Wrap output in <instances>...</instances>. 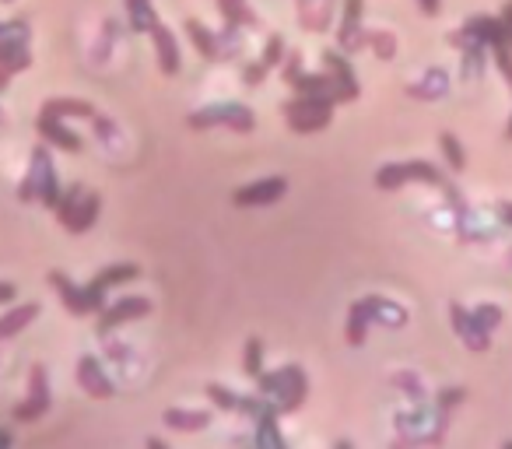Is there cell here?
<instances>
[{"label": "cell", "mask_w": 512, "mask_h": 449, "mask_svg": "<svg viewBox=\"0 0 512 449\" xmlns=\"http://www.w3.org/2000/svg\"><path fill=\"white\" fill-rule=\"evenodd\" d=\"M256 386H260V393L271 400L278 414L299 411L302 400H306V393H309L302 365H281L278 372H260V376H256Z\"/></svg>", "instance_id": "obj_1"}, {"label": "cell", "mask_w": 512, "mask_h": 449, "mask_svg": "<svg viewBox=\"0 0 512 449\" xmlns=\"http://www.w3.org/2000/svg\"><path fill=\"white\" fill-rule=\"evenodd\" d=\"M29 22L25 18H15V22L0 25V92L11 85L18 71L32 64V53H29Z\"/></svg>", "instance_id": "obj_2"}, {"label": "cell", "mask_w": 512, "mask_h": 449, "mask_svg": "<svg viewBox=\"0 0 512 449\" xmlns=\"http://www.w3.org/2000/svg\"><path fill=\"white\" fill-rule=\"evenodd\" d=\"M18 197H22L25 204H32V200H43V204L53 207V211L60 207L57 172H53L50 151H46V148H36V155H32V169H29V176H25V183H22V190H18Z\"/></svg>", "instance_id": "obj_3"}, {"label": "cell", "mask_w": 512, "mask_h": 449, "mask_svg": "<svg viewBox=\"0 0 512 449\" xmlns=\"http://www.w3.org/2000/svg\"><path fill=\"white\" fill-rule=\"evenodd\" d=\"M404 183H425V186H446V172L432 162H390L376 172L379 190H397Z\"/></svg>", "instance_id": "obj_4"}, {"label": "cell", "mask_w": 512, "mask_h": 449, "mask_svg": "<svg viewBox=\"0 0 512 449\" xmlns=\"http://www.w3.org/2000/svg\"><path fill=\"white\" fill-rule=\"evenodd\" d=\"M50 285H53V292L64 299V306H67V313H71V316L99 313V309L106 306V288H99L95 281L88 288H78L71 278H67V274L50 271Z\"/></svg>", "instance_id": "obj_5"}, {"label": "cell", "mask_w": 512, "mask_h": 449, "mask_svg": "<svg viewBox=\"0 0 512 449\" xmlns=\"http://www.w3.org/2000/svg\"><path fill=\"white\" fill-rule=\"evenodd\" d=\"M190 127L193 130H207V127H232L239 134H249L256 127V116L249 106L242 102H218V106H207V109H197L190 116Z\"/></svg>", "instance_id": "obj_6"}, {"label": "cell", "mask_w": 512, "mask_h": 449, "mask_svg": "<svg viewBox=\"0 0 512 449\" xmlns=\"http://www.w3.org/2000/svg\"><path fill=\"white\" fill-rule=\"evenodd\" d=\"M151 313V299H141V295H127V299L113 302V306H102L99 309V334H113L120 330L123 323H134V320H144Z\"/></svg>", "instance_id": "obj_7"}, {"label": "cell", "mask_w": 512, "mask_h": 449, "mask_svg": "<svg viewBox=\"0 0 512 449\" xmlns=\"http://www.w3.org/2000/svg\"><path fill=\"white\" fill-rule=\"evenodd\" d=\"M50 411V379H46V365H32L29 369V400L15 407V421H36Z\"/></svg>", "instance_id": "obj_8"}, {"label": "cell", "mask_w": 512, "mask_h": 449, "mask_svg": "<svg viewBox=\"0 0 512 449\" xmlns=\"http://www.w3.org/2000/svg\"><path fill=\"white\" fill-rule=\"evenodd\" d=\"M288 193V179L281 176H271V179H260V183H249V186H239L232 193V204L235 207H267L274 200H281Z\"/></svg>", "instance_id": "obj_9"}, {"label": "cell", "mask_w": 512, "mask_h": 449, "mask_svg": "<svg viewBox=\"0 0 512 449\" xmlns=\"http://www.w3.org/2000/svg\"><path fill=\"white\" fill-rule=\"evenodd\" d=\"M449 316H453V330L460 334V341L467 344L470 351H488V344H491V330L484 327L481 320H477L474 313H467L463 306H449Z\"/></svg>", "instance_id": "obj_10"}, {"label": "cell", "mask_w": 512, "mask_h": 449, "mask_svg": "<svg viewBox=\"0 0 512 449\" xmlns=\"http://www.w3.org/2000/svg\"><path fill=\"white\" fill-rule=\"evenodd\" d=\"M78 383H81V390H85L88 397H95V400L113 397V379L106 376V369H102V362L95 355H81L78 358Z\"/></svg>", "instance_id": "obj_11"}, {"label": "cell", "mask_w": 512, "mask_h": 449, "mask_svg": "<svg viewBox=\"0 0 512 449\" xmlns=\"http://www.w3.org/2000/svg\"><path fill=\"white\" fill-rule=\"evenodd\" d=\"M323 64H327L330 78H334V92L341 102H355L358 99V78L355 71H351V64L341 57L337 50H327L323 53Z\"/></svg>", "instance_id": "obj_12"}, {"label": "cell", "mask_w": 512, "mask_h": 449, "mask_svg": "<svg viewBox=\"0 0 512 449\" xmlns=\"http://www.w3.org/2000/svg\"><path fill=\"white\" fill-rule=\"evenodd\" d=\"M358 22H362V0H344L341 25H337V39H341L344 53H358L365 46V32L358 29Z\"/></svg>", "instance_id": "obj_13"}, {"label": "cell", "mask_w": 512, "mask_h": 449, "mask_svg": "<svg viewBox=\"0 0 512 449\" xmlns=\"http://www.w3.org/2000/svg\"><path fill=\"white\" fill-rule=\"evenodd\" d=\"M36 127H39V137H43L46 144H53V148L71 151V155H78V151H81V137L74 134V130H67L60 116L39 113V123H36Z\"/></svg>", "instance_id": "obj_14"}, {"label": "cell", "mask_w": 512, "mask_h": 449, "mask_svg": "<svg viewBox=\"0 0 512 449\" xmlns=\"http://www.w3.org/2000/svg\"><path fill=\"white\" fill-rule=\"evenodd\" d=\"M151 43H155V53H158V67H162V74H179V46H176V36H172L169 29H165L162 22L155 25V29L148 32Z\"/></svg>", "instance_id": "obj_15"}, {"label": "cell", "mask_w": 512, "mask_h": 449, "mask_svg": "<svg viewBox=\"0 0 512 449\" xmlns=\"http://www.w3.org/2000/svg\"><path fill=\"white\" fill-rule=\"evenodd\" d=\"M43 313L39 302H25V306H15L11 313L0 316V341H11V337L22 334L29 323H36V316Z\"/></svg>", "instance_id": "obj_16"}, {"label": "cell", "mask_w": 512, "mask_h": 449, "mask_svg": "<svg viewBox=\"0 0 512 449\" xmlns=\"http://www.w3.org/2000/svg\"><path fill=\"white\" fill-rule=\"evenodd\" d=\"M162 421L176 432H204L211 425V411H183V407H169Z\"/></svg>", "instance_id": "obj_17"}, {"label": "cell", "mask_w": 512, "mask_h": 449, "mask_svg": "<svg viewBox=\"0 0 512 449\" xmlns=\"http://www.w3.org/2000/svg\"><path fill=\"white\" fill-rule=\"evenodd\" d=\"M186 32H190V43L197 46V53L204 60H221V43H218V32H211L207 25H200L197 18L186 22Z\"/></svg>", "instance_id": "obj_18"}, {"label": "cell", "mask_w": 512, "mask_h": 449, "mask_svg": "<svg viewBox=\"0 0 512 449\" xmlns=\"http://www.w3.org/2000/svg\"><path fill=\"white\" fill-rule=\"evenodd\" d=\"M365 306H369V316L379 323H386V327H404L407 323V309L397 306V302L390 299H379V295H369L365 299Z\"/></svg>", "instance_id": "obj_19"}, {"label": "cell", "mask_w": 512, "mask_h": 449, "mask_svg": "<svg viewBox=\"0 0 512 449\" xmlns=\"http://www.w3.org/2000/svg\"><path fill=\"white\" fill-rule=\"evenodd\" d=\"M369 323H372V316H369L365 299L355 302V306H351V313H348V327H344V337H348L351 348H362V344H365V337H369Z\"/></svg>", "instance_id": "obj_20"}, {"label": "cell", "mask_w": 512, "mask_h": 449, "mask_svg": "<svg viewBox=\"0 0 512 449\" xmlns=\"http://www.w3.org/2000/svg\"><path fill=\"white\" fill-rule=\"evenodd\" d=\"M46 116H60V120H67V116H78V120H95V106L85 99H50L43 106Z\"/></svg>", "instance_id": "obj_21"}, {"label": "cell", "mask_w": 512, "mask_h": 449, "mask_svg": "<svg viewBox=\"0 0 512 449\" xmlns=\"http://www.w3.org/2000/svg\"><path fill=\"white\" fill-rule=\"evenodd\" d=\"M285 116L295 134H313V130H323L330 123V109H302V113H285Z\"/></svg>", "instance_id": "obj_22"}, {"label": "cell", "mask_w": 512, "mask_h": 449, "mask_svg": "<svg viewBox=\"0 0 512 449\" xmlns=\"http://www.w3.org/2000/svg\"><path fill=\"white\" fill-rule=\"evenodd\" d=\"M99 207H102L99 193H85V197H81V204H78V211H74V221H71V229H67V232L81 236V232L92 229L95 218H99Z\"/></svg>", "instance_id": "obj_23"}, {"label": "cell", "mask_w": 512, "mask_h": 449, "mask_svg": "<svg viewBox=\"0 0 512 449\" xmlns=\"http://www.w3.org/2000/svg\"><path fill=\"white\" fill-rule=\"evenodd\" d=\"M127 4V18L134 32H151L158 25V15L151 8V0H123Z\"/></svg>", "instance_id": "obj_24"}, {"label": "cell", "mask_w": 512, "mask_h": 449, "mask_svg": "<svg viewBox=\"0 0 512 449\" xmlns=\"http://www.w3.org/2000/svg\"><path fill=\"white\" fill-rule=\"evenodd\" d=\"M137 278H141V267L137 264H113V267H106V271L95 274V285L109 292L113 285H130V281H137Z\"/></svg>", "instance_id": "obj_25"}, {"label": "cell", "mask_w": 512, "mask_h": 449, "mask_svg": "<svg viewBox=\"0 0 512 449\" xmlns=\"http://www.w3.org/2000/svg\"><path fill=\"white\" fill-rule=\"evenodd\" d=\"M218 8H221L225 25H235V29H242V25H260L253 11L246 8V0H218Z\"/></svg>", "instance_id": "obj_26"}, {"label": "cell", "mask_w": 512, "mask_h": 449, "mask_svg": "<svg viewBox=\"0 0 512 449\" xmlns=\"http://www.w3.org/2000/svg\"><path fill=\"white\" fill-rule=\"evenodd\" d=\"M449 88V78L442 71H428V78L414 81L411 85V95H418V99H442Z\"/></svg>", "instance_id": "obj_27"}, {"label": "cell", "mask_w": 512, "mask_h": 449, "mask_svg": "<svg viewBox=\"0 0 512 449\" xmlns=\"http://www.w3.org/2000/svg\"><path fill=\"white\" fill-rule=\"evenodd\" d=\"M292 88L299 95H323V92H334V78H330V71L327 74H299V78L292 81Z\"/></svg>", "instance_id": "obj_28"}, {"label": "cell", "mask_w": 512, "mask_h": 449, "mask_svg": "<svg viewBox=\"0 0 512 449\" xmlns=\"http://www.w3.org/2000/svg\"><path fill=\"white\" fill-rule=\"evenodd\" d=\"M81 197H85V186H81V183L67 186V190L60 193V207H57V218H60V225H64V229H71V221H74V211H78Z\"/></svg>", "instance_id": "obj_29"}, {"label": "cell", "mask_w": 512, "mask_h": 449, "mask_svg": "<svg viewBox=\"0 0 512 449\" xmlns=\"http://www.w3.org/2000/svg\"><path fill=\"white\" fill-rule=\"evenodd\" d=\"M242 372L249 379H256L264 372V341L260 337H249L246 341V351H242Z\"/></svg>", "instance_id": "obj_30"}, {"label": "cell", "mask_w": 512, "mask_h": 449, "mask_svg": "<svg viewBox=\"0 0 512 449\" xmlns=\"http://www.w3.org/2000/svg\"><path fill=\"white\" fill-rule=\"evenodd\" d=\"M365 46L376 50L379 60H393V53H397V39L390 32H365Z\"/></svg>", "instance_id": "obj_31"}, {"label": "cell", "mask_w": 512, "mask_h": 449, "mask_svg": "<svg viewBox=\"0 0 512 449\" xmlns=\"http://www.w3.org/2000/svg\"><path fill=\"white\" fill-rule=\"evenodd\" d=\"M207 397H211V404H214V407H221V411H239V407H242V397H239V393H232L228 386H218V383L207 386Z\"/></svg>", "instance_id": "obj_32"}, {"label": "cell", "mask_w": 512, "mask_h": 449, "mask_svg": "<svg viewBox=\"0 0 512 449\" xmlns=\"http://www.w3.org/2000/svg\"><path fill=\"white\" fill-rule=\"evenodd\" d=\"M439 144H442V155H446V162L453 165V172H463V165H467V155H463L460 141H456L453 134H442Z\"/></svg>", "instance_id": "obj_33"}, {"label": "cell", "mask_w": 512, "mask_h": 449, "mask_svg": "<svg viewBox=\"0 0 512 449\" xmlns=\"http://www.w3.org/2000/svg\"><path fill=\"white\" fill-rule=\"evenodd\" d=\"M491 53H495L498 71H502V78L509 81V88H512V46L509 43H495V46H491ZM505 134L512 137V120H509V130H505Z\"/></svg>", "instance_id": "obj_34"}, {"label": "cell", "mask_w": 512, "mask_h": 449, "mask_svg": "<svg viewBox=\"0 0 512 449\" xmlns=\"http://www.w3.org/2000/svg\"><path fill=\"white\" fill-rule=\"evenodd\" d=\"M281 60H285V39L281 36H274L271 43H267V50H264V57H260V64L271 71V67H281Z\"/></svg>", "instance_id": "obj_35"}, {"label": "cell", "mask_w": 512, "mask_h": 449, "mask_svg": "<svg viewBox=\"0 0 512 449\" xmlns=\"http://www.w3.org/2000/svg\"><path fill=\"white\" fill-rule=\"evenodd\" d=\"M302 74V53L295 50V53H288V60H281V78L288 81V85H292L295 78H299Z\"/></svg>", "instance_id": "obj_36"}, {"label": "cell", "mask_w": 512, "mask_h": 449, "mask_svg": "<svg viewBox=\"0 0 512 449\" xmlns=\"http://www.w3.org/2000/svg\"><path fill=\"white\" fill-rule=\"evenodd\" d=\"M474 316H477V320H481L488 330H495L498 323H502V309H498V306H477V309H474Z\"/></svg>", "instance_id": "obj_37"}, {"label": "cell", "mask_w": 512, "mask_h": 449, "mask_svg": "<svg viewBox=\"0 0 512 449\" xmlns=\"http://www.w3.org/2000/svg\"><path fill=\"white\" fill-rule=\"evenodd\" d=\"M264 78H267L264 64H249L246 71H242V81H246L249 88H260V85H264Z\"/></svg>", "instance_id": "obj_38"}, {"label": "cell", "mask_w": 512, "mask_h": 449, "mask_svg": "<svg viewBox=\"0 0 512 449\" xmlns=\"http://www.w3.org/2000/svg\"><path fill=\"white\" fill-rule=\"evenodd\" d=\"M463 397H467V393H463L460 386H456V390H442L439 393V407H442V411H449V407H456Z\"/></svg>", "instance_id": "obj_39"}, {"label": "cell", "mask_w": 512, "mask_h": 449, "mask_svg": "<svg viewBox=\"0 0 512 449\" xmlns=\"http://www.w3.org/2000/svg\"><path fill=\"white\" fill-rule=\"evenodd\" d=\"M418 8H421V15L435 18V15H439V8H442V0H418Z\"/></svg>", "instance_id": "obj_40"}, {"label": "cell", "mask_w": 512, "mask_h": 449, "mask_svg": "<svg viewBox=\"0 0 512 449\" xmlns=\"http://www.w3.org/2000/svg\"><path fill=\"white\" fill-rule=\"evenodd\" d=\"M11 299H15V285L0 281V306H4V302H11Z\"/></svg>", "instance_id": "obj_41"}, {"label": "cell", "mask_w": 512, "mask_h": 449, "mask_svg": "<svg viewBox=\"0 0 512 449\" xmlns=\"http://www.w3.org/2000/svg\"><path fill=\"white\" fill-rule=\"evenodd\" d=\"M498 214H502V221H509V229H512V200H502V204H498Z\"/></svg>", "instance_id": "obj_42"}, {"label": "cell", "mask_w": 512, "mask_h": 449, "mask_svg": "<svg viewBox=\"0 0 512 449\" xmlns=\"http://www.w3.org/2000/svg\"><path fill=\"white\" fill-rule=\"evenodd\" d=\"M8 442H11V435H8V432H0V446H8Z\"/></svg>", "instance_id": "obj_43"}, {"label": "cell", "mask_w": 512, "mask_h": 449, "mask_svg": "<svg viewBox=\"0 0 512 449\" xmlns=\"http://www.w3.org/2000/svg\"><path fill=\"white\" fill-rule=\"evenodd\" d=\"M502 11H509V15H512V0H509V4H505V8Z\"/></svg>", "instance_id": "obj_44"}, {"label": "cell", "mask_w": 512, "mask_h": 449, "mask_svg": "<svg viewBox=\"0 0 512 449\" xmlns=\"http://www.w3.org/2000/svg\"><path fill=\"white\" fill-rule=\"evenodd\" d=\"M0 4H11V0H0Z\"/></svg>", "instance_id": "obj_45"}]
</instances>
